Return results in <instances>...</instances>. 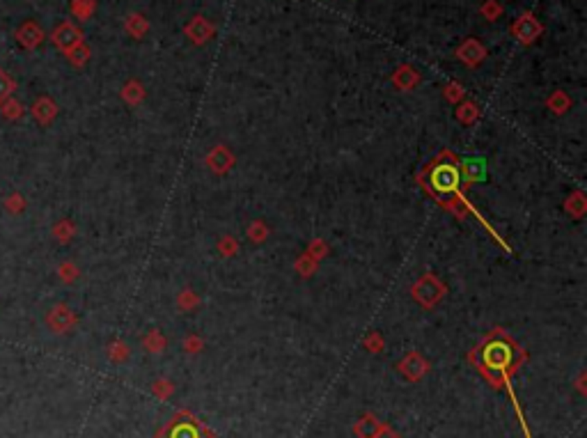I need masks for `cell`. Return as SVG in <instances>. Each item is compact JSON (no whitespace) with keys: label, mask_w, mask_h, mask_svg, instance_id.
I'll return each mask as SVG.
<instances>
[{"label":"cell","mask_w":587,"mask_h":438,"mask_svg":"<svg viewBox=\"0 0 587 438\" xmlns=\"http://www.w3.org/2000/svg\"><path fill=\"white\" fill-rule=\"evenodd\" d=\"M484 360H487L489 367H502L509 362V349L502 344H491L487 351H484Z\"/></svg>","instance_id":"cell-1"},{"label":"cell","mask_w":587,"mask_h":438,"mask_svg":"<svg viewBox=\"0 0 587 438\" xmlns=\"http://www.w3.org/2000/svg\"><path fill=\"white\" fill-rule=\"evenodd\" d=\"M32 115H35L42 124H49V122L56 118V106H53L49 99H39L37 104L32 106Z\"/></svg>","instance_id":"cell-2"},{"label":"cell","mask_w":587,"mask_h":438,"mask_svg":"<svg viewBox=\"0 0 587 438\" xmlns=\"http://www.w3.org/2000/svg\"><path fill=\"white\" fill-rule=\"evenodd\" d=\"M67 319H69V310H67V307H63V305H58L56 310L51 312L49 324L56 328V331H63V328L67 326Z\"/></svg>","instance_id":"cell-3"},{"label":"cell","mask_w":587,"mask_h":438,"mask_svg":"<svg viewBox=\"0 0 587 438\" xmlns=\"http://www.w3.org/2000/svg\"><path fill=\"white\" fill-rule=\"evenodd\" d=\"M0 108H3V118H5V120H19V118L23 115L21 104H19V101H14V99L3 101V104H0Z\"/></svg>","instance_id":"cell-4"},{"label":"cell","mask_w":587,"mask_h":438,"mask_svg":"<svg viewBox=\"0 0 587 438\" xmlns=\"http://www.w3.org/2000/svg\"><path fill=\"white\" fill-rule=\"evenodd\" d=\"M14 87H16L14 80H12L5 72H0V104H3V101H8V99L12 97Z\"/></svg>","instance_id":"cell-5"},{"label":"cell","mask_w":587,"mask_h":438,"mask_svg":"<svg viewBox=\"0 0 587 438\" xmlns=\"http://www.w3.org/2000/svg\"><path fill=\"white\" fill-rule=\"evenodd\" d=\"M5 207H8V211H12V214H21V211L25 209L23 195H19V193L8 195V197H5Z\"/></svg>","instance_id":"cell-6"},{"label":"cell","mask_w":587,"mask_h":438,"mask_svg":"<svg viewBox=\"0 0 587 438\" xmlns=\"http://www.w3.org/2000/svg\"><path fill=\"white\" fill-rule=\"evenodd\" d=\"M173 438H197V436H195V431L190 429V427H179Z\"/></svg>","instance_id":"cell-7"}]
</instances>
